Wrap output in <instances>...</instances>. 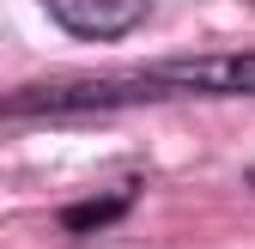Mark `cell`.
<instances>
[{
  "label": "cell",
  "mask_w": 255,
  "mask_h": 249,
  "mask_svg": "<svg viewBox=\"0 0 255 249\" xmlns=\"http://www.w3.org/2000/svg\"><path fill=\"white\" fill-rule=\"evenodd\" d=\"M158 91H213V98H255V49L243 55H188L152 73Z\"/></svg>",
  "instance_id": "cell-1"
},
{
  "label": "cell",
  "mask_w": 255,
  "mask_h": 249,
  "mask_svg": "<svg viewBox=\"0 0 255 249\" xmlns=\"http://www.w3.org/2000/svg\"><path fill=\"white\" fill-rule=\"evenodd\" d=\"M43 6L67 24L73 37H85V43H116V37H128V30L146 18L152 0H43Z\"/></svg>",
  "instance_id": "cell-2"
},
{
  "label": "cell",
  "mask_w": 255,
  "mask_h": 249,
  "mask_svg": "<svg viewBox=\"0 0 255 249\" xmlns=\"http://www.w3.org/2000/svg\"><path fill=\"white\" fill-rule=\"evenodd\" d=\"M116 213H122V195H110V201H98V207L67 213V225H73V231H85V225H98V219H116Z\"/></svg>",
  "instance_id": "cell-3"
},
{
  "label": "cell",
  "mask_w": 255,
  "mask_h": 249,
  "mask_svg": "<svg viewBox=\"0 0 255 249\" xmlns=\"http://www.w3.org/2000/svg\"><path fill=\"white\" fill-rule=\"evenodd\" d=\"M249 189H255V170H249Z\"/></svg>",
  "instance_id": "cell-4"
}]
</instances>
